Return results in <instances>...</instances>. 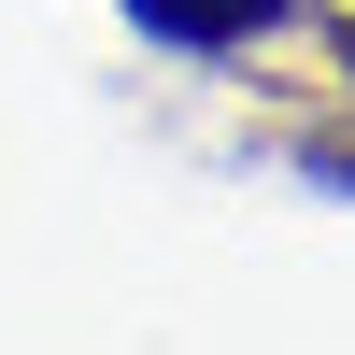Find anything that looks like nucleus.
<instances>
[{"label":"nucleus","mask_w":355,"mask_h":355,"mask_svg":"<svg viewBox=\"0 0 355 355\" xmlns=\"http://www.w3.org/2000/svg\"><path fill=\"white\" fill-rule=\"evenodd\" d=\"M128 28H157V43H185V57H227V43H256V28H284V0H114Z\"/></svg>","instance_id":"obj_1"}]
</instances>
